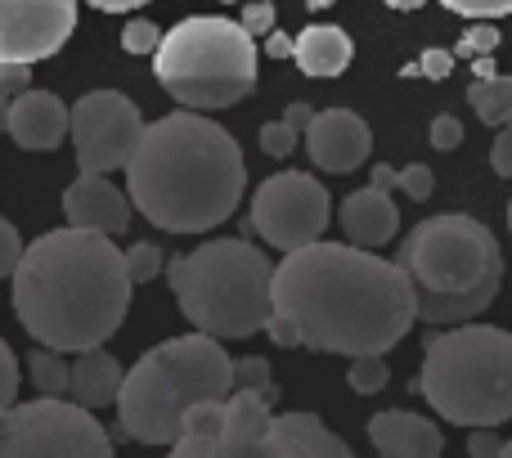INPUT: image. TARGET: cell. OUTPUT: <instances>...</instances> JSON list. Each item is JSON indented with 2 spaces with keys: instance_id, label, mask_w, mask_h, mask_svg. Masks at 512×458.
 <instances>
[{
  "instance_id": "cell-14",
  "label": "cell",
  "mask_w": 512,
  "mask_h": 458,
  "mask_svg": "<svg viewBox=\"0 0 512 458\" xmlns=\"http://www.w3.org/2000/svg\"><path fill=\"white\" fill-rule=\"evenodd\" d=\"M63 216L77 229H95V234H126L131 225V194L117 189L99 171H81L68 189H63Z\"/></svg>"
},
{
  "instance_id": "cell-43",
  "label": "cell",
  "mask_w": 512,
  "mask_h": 458,
  "mask_svg": "<svg viewBox=\"0 0 512 458\" xmlns=\"http://www.w3.org/2000/svg\"><path fill=\"white\" fill-rule=\"evenodd\" d=\"M369 185H378V189H387V194H391V189H400V171L387 167V162H378V167H373V180H369Z\"/></svg>"
},
{
  "instance_id": "cell-44",
  "label": "cell",
  "mask_w": 512,
  "mask_h": 458,
  "mask_svg": "<svg viewBox=\"0 0 512 458\" xmlns=\"http://www.w3.org/2000/svg\"><path fill=\"white\" fill-rule=\"evenodd\" d=\"M310 117H315V108H306V104H288V113H283V122H288L292 131H306V126H310Z\"/></svg>"
},
{
  "instance_id": "cell-47",
  "label": "cell",
  "mask_w": 512,
  "mask_h": 458,
  "mask_svg": "<svg viewBox=\"0 0 512 458\" xmlns=\"http://www.w3.org/2000/svg\"><path fill=\"white\" fill-rule=\"evenodd\" d=\"M9 131V95H0V135Z\"/></svg>"
},
{
  "instance_id": "cell-48",
  "label": "cell",
  "mask_w": 512,
  "mask_h": 458,
  "mask_svg": "<svg viewBox=\"0 0 512 458\" xmlns=\"http://www.w3.org/2000/svg\"><path fill=\"white\" fill-rule=\"evenodd\" d=\"M499 454H504V458H512V441H504V450H499Z\"/></svg>"
},
{
  "instance_id": "cell-15",
  "label": "cell",
  "mask_w": 512,
  "mask_h": 458,
  "mask_svg": "<svg viewBox=\"0 0 512 458\" xmlns=\"http://www.w3.org/2000/svg\"><path fill=\"white\" fill-rule=\"evenodd\" d=\"M68 122H72V108L59 95H50V90L27 86L23 95L9 99V135L27 153H54L68 140Z\"/></svg>"
},
{
  "instance_id": "cell-39",
  "label": "cell",
  "mask_w": 512,
  "mask_h": 458,
  "mask_svg": "<svg viewBox=\"0 0 512 458\" xmlns=\"http://www.w3.org/2000/svg\"><path fill=\"white\" fill-rule=\"evenodd\" d=\"M490 167H495V176L512 180V122L499 126L495 144H490Z\"/></svg>"
},
{
  "instance_id": "cell-41",
  "label": "cell",
  "mask_w": 512,
  "mask_h": 458,
  "mask_svg": "<svg viewBox=\"0 0 512 458\" xmlns=\"http://www.w3.org/2000/svg\"><path fill=\"white\" fill-rule=\"evenodd\" d=\"M504 450V441L495 436V427H468V454L472 458H490Z\"/></svg>"
},
{
  "instance_id": "cell-34",
  "label": "cell",
  "mask_w": 512,
  "mask_h": 458,
  "mask_svg": "<svg viewBox=\"0 0 512 458\" xmlns=\"http://www.w3.org/2000/svg\"><path fill=\"white\" fill-rule=\"evenodd\" d=\"M450 72H454V54L450 50H427L418 63H409L405 77H432V81H441V77H450Z\"/></svg>"
},
{
  "instance_id": "cell-26",
  "label": "cell",
  "mask_w": 512,
  "mask_h": 458,
  "mask_svg": "<svg viewBox=\"0 0 512 458\" xmlns=\"http://www.w3.org/2000/svg\"><path fill=\"white\" fill-rule=\"evenodd\" d=\"M126 274H131V283H149L162 274V252L158 243H131L126 247Z\"/></svg>"
},
{
  "instance_id": "cell-30",
  "label": "cell",
  "mask_w": 512,
  "mask_h": 458,
  "mask_svg": "<svg viewBox=\"0 0 512 458\" xmlns=\"http://www.w3.org/2000/svg\"><path fill=\"white\" fill-rule=\"evenodd\" d=\"M297 135H301V131H292L288 122L261 126V149H265V158H288V153L297 149Z\"/></svg>"
},
{
  "instance_id": "cell-35",
  "label": "cell",
  "mask_w": 512,
  "mask_h": 458,
  "mask_svg": "<svg viewBox=\"0 0 512 458\" xmlns=\"http://www.w3.org/2000/svg\"><path fill=\"white\" fill-rule=\"evenodd\" d=\"M261 333H270V342H274V346H288V351H292V346H306V337H301L297 319H292V315H283V310H274V315L265 319V328H261Z\"/></svg>"
},
{
  "instance_id": "cell-12",
  "label": "cell",
  "mask_w": 512,
  "mask_h": 458,
  "mask_svg": "<svg viewBox=\"0 0 512 458\" xmlns=\"http://www.w3.org/2000/svg\"><path fill=\"white\" fill-rule=\"evenodd\" d=\"M77 0H0V59L41 63L68 45Z\"/></svg>"
},
{
  "instance_id": "cell-36",
  "label": "cell",
  "mask_w": 512,
  "mask_h": 458,
  "mask_svg": "<svg viewBox=\"0 0 512 458\" xmlns=\"http://www.w3.org/2000/svg\"><path fill=\"white\" fill-rule=\"evenodd\" d=\"M32 86V63H18V59H0V95H23Z\"/></svg>"
},
{
  "instance_id": "cell-19",
  "label": "cell",
  "mask_w": 512,
  "mask_h": 458,
  "mask_svg": "<svg viewBox=\"0 0 512 458\" xmlns=\"http://www.w3.org/2000/svg\"><path fill=\"white\" fill-rule=\"evenodd\" d=\"M337 221H342V234L351 238V243L382 247V243H391V238H396L400 212H396V203H391L387 189L364 185V189H355L351 198H342V207H337Z\"/></svg>"
},
{
  "instance_id": "cell-5",
  "label": "cell",
  "mask_w": 512,
  "mask_h": 458,
  "mask_svg": "<svg viewBox=\"0 0 512 458\" xmlns=\"http://www.w3.org/2000/svg\"><path fill=\"white\" fill-rule=\"evenodd\" d=\"M234 391V360L221 337L189 333L153 346L135 360L117 391V423L122 436L140 445H171L180 436L185 409L198 400H225Z\"/></svg>"
},
{
  "instance_id": "cell-38",
  "label": "cell",
  "mask_w": 512,
  "mask_h": 458,
  "mask_svg": "<svg viewBox=\"0 0 512 458\" xmlns=\"http://www.w3.org/2000/svg\"><path fill=\"white\" fill-rule=\"evenodd\" d=\"M427 140H432V149H459V140H463V122L459 117H436L432 122V131H427Z\"/></svg>"
},
{
  "instance_id": "cell-21",
  "label": "cell",
  "mask_w": 512,
  "mask_h": 458,
  "mask_svg": "<svg viewBox=\"0 0 512 458\" xmlns=\"http://www.w3.org/2000/svg\"><path fill=\"white\" fill-rule=\"evenodd\" d=\"M122 364L104 351V346H90V351L77 355L72 364V382H68V396L86 409H104L117 405V391H122Z\"/></svg>"
},
{
  "instance_id": "cell-24",
  "label": "cell",
  "mask_w": 512,
  "mask_h": 458,
  "mask_svg": "<svg viewBox=\"0 0 512 458\" xmlns=\"http://www.w3.org/2000/svg\"><path fill=\"white\" fill-rule=\"evenodd\" d=\"M27 373H32V387L41 391V396H68L72 364L63 360V351H54V346H36L32 360H27Z\"/></svg>"
},
{
  "instance_id": "cell-13",
  "label": "cell",
  "mask_w": 512,
  "mask_h": 458,
  "mask_svg": "<svg viewBox=\"0 0 512 458\" xmlns=\"http://www.w3.org/2000/svg\"><path fill=\"white\" fill-rule=\"evenodd\" d=\"M306 149H310V162L328 176H351L355 167H364L373 149V131L360 113L351 108H328V113H315L310 117L306 131Z\"/></svg>"
},
{
  "instance_id": "cell-28",
  "label": "cell",
  "mask_w": 512,
  "mask_h": 458,
  "mask_svg": "<svg viewBox=\"0 0 512 458\" xmlns=\"http://www.w3.org/2000/svg\"><path fill=\"white\" fill-rule=\"evenodd\" d=\"M162 41V27L149 23V18H131V23L122 27V50L126 54H153Z\"/></svg>"
},
{
  "instance_id": "cell-3",
  "label": "cell",
  "mask_w": 512,
  "mask_h": 458,
  "mask_svg": "<svg viewBox=\"0 0 512 458\" xmlns=\"http://www.w3.org/2000/svg\"><path fill=\"white\" fill-rule=\"evenodd\" d=\"M243 189L248 167L239 140L198 108H180L144 126L126 162L131 207L167 234H207L230 221Z\"/></svg>"
},
{
  "instance_id": "cell-16",
  "label": "cell",
  "mask_w": 512,
  "mask_h": 458,
  "mask_svg": "<svg viewBox=\"0 0 512 458\" xmlns=\"http://www.w3.org/2000/svg\"><path fill=\"white\" fill-rule=\"evenodd\" d=\"M270 405L274 400L265 391L234 387L225 396V432H221V450L216 458H265V436H270Z\"/></svg>"
},
{
  "instance_id": "cell-8",
  "label": "cell",
  "mask_w": 512,
  "mask_h": 458,
  "mask_svg": "<svg viewBox=\"0 0 512 458\" xmlns=\"http://www.w3.org/2000/svg\"><path fill=\"white\" fill-rule=\"evenodd\" d=\"M153 77L180 108H230L256 86V36L230 18L194 14L162 32L153 50Z\"/></svg>"
},
{
  "instance_id": "cell-25",
  "label": "cell",
  "mask_w": 512,
  "mask_h": 458,
  "mask_svg": "<svg viewBox=\"0 0 512 458\" xmlns=\"http://www.w3.org/2000/svg\"><path fill=\"white\" fill-rule=\"evenodd\" d=\"M355 396H378L382 387L391 382V369H387V355H355L351 360V373H346Z\"/></svg>"
},
{
  "instance_id": "cell-42",
  "label": "cell",
  "mask_w": 512,
  "mask_h": 458,
  "mask_svg": "<svg viewBox=\"0 0 512 458\" xmlns=\"http://www.w3.org/2000/svg\"><path fill=\"white\" fill-rule=\"evenodd\" d=\"M265 54H270V59H292V36L279 32V27L265 32Z\"/></svg>"
},
{
  "instance_id": "cell-17",
  "label": "cell",
  "mask_w": 512,
  "mask_h": 458,
  "mask_svg": "<svg viewBox=\"0 0 512 458\" xmlns=\"http://www.w3.org/2000/svg\"><path fill=\"white\" fill-rule=\"evenodd\" d=\"M369 441L387 458H436L445 450V436L432 418L409 409H382L369 418Z\"/></svg>"
},
{
  "instance_id": "cell-32",
  "label": "cell",
  "mask_w": 512,
  "mask_h": 458,
  "mask_svg": "<svg viewBox=\"0 0 512 458\" xmlns=\"http://www.w3.org/2000/svg\"><path fill=\"white\" fill-rule=\"evenodd\" d=\"M499 45V27H468V36L459 41V54L454 59H481V54H490Z\"/></svg>"
},
{
  "instance_id": "cell-50",
  "label": "cell",
  "mask_w": 512,
  "mask_h": 458,
  "mask_svg": "<svg viewBox=\"0 0 512 458\" xmlns=\"http://www.w3.org/2000/svg\"><path fill=\"white\" fill-rule=\"evenodd\" d=\"M508 225H512V207H508Z\"/></svg>"
},
{
  "instance_id": "cell-22",
  "label": "cell",
  "mask_w": 512,
  "mask_h": 458,
  "mask_svg": "<svg viewBox=\"0 0 512 458\" xmlns=\"http://www.w3.org/2000/svg\"><path fill=\"white\" fill-rule=\"evenodd\" d=\"M221 432H225V400H198L185 409L180 436L171 441L176 458H216L221 450Z\"/></svg>"
},
{
  "instance_id": "cell-29",
  "label": "cell",
  "mask_w": 512,
  "mask_h": 458,
  "mask_svg": "<svg viewBox=\"0 0 512 458\" xmlns=\"http://www.w3.org/2000/svg\"><path fill=\"white\" fill-rule=\"evenodd\" d=\"M436 189V171L423 167V162H409V167H400V194L414 198V203H423V198H432Z\"/></svg>"
},
{
  "instance_id": "cell-7",
  "label": "cell",
  "mask_w": 512,
  "mask_h": 458,
  "mask_svg": "<svg viewBox=\"0 0 512 458\" xmlns=\"http://www.w3.org/2000/svg\"><path fill=\"white\" fill-rule=\"evenodd\" d=\"M423 400L459 427H499L512 418V333L495 324H450L427 337Z\"/></svg>"
},
{
  "instance_id": "cell-31",
  "label": "cell",
  "mask_w": 512,
  "mask_h": 458,
  "mask_svg": "<svg viewBox=\"0 0 512 458\" xmlns=\"http://www.w3.org/2000/svg\"><path fill=\"white\" fill-rule=\"evenodd\" d=\"M23 238H18V229L0 216V279H14L18 261H23Z\"/></svg>"
},
{
  "instance_id": "cell-45",
  "label": "cell",
  "mask_w": 512,
  "mask_h": 458,
  "mask_svg": "<svg viewBox=\"0 0 512 458\" xmlns=\"http://www.w3.org/2000/svg\"><path fill=\"white\" fill-rule=\"evenodd\" d=\"M86 5L104 9V14H126V9H140V5H149V0H86Z\"/></svg>"
},
{
  "instance_id": "cell-18",
  "label": "cell",
  "mask_w": 512,
  "mask_h": 458,
  "mask_svg": "<svg viewBox=\"0 0 512 458\" xmlns=\"http://www.w3.org/2000/svg\"><path fill=\"white\" fill-rule=\"evenodd\" d=\"M265 458H351V445L337 432H328L315 414L292 409V414L270 418Z\"/></svg>"
},
{
  "instance_id": "cell-40",
  "label": "cell",
  "mask_w": 512,
  "mask_h": 458,
  "mask_svg": "<svg viewBox=\"0 0 512 458\" xmlns=\"http://www.w3.org/2000/svg\"><path fill=\"white\" fill-rule=\"evenodd\" d=\"M274 5L270 0H248V9H243V27H248L252 36H265V32H274Z\"/></svg>"
},
{
  "instance_id": "cell-10",
  "label": "cell",
  "mask_w": 512,
  "mask_h": 458,
  "mask_svg": "<svg viewBox=\"0 0 512 458\" xmlns=\"http://www.w3.org/2000/svg\"><path fill=\"white\" fill-rule=\"evenodd\" d=\"M333 203H328V189L319 185L306 171H279L265 185H256L252 198V229L279 252L292 247H306L315 238H324Z\"/></svg>"
},
{
  "instance_id": "cell-33",
  "label": "cell",
  "mask_w": 512,
  "mask_h": 458,
  "mask_svg": "<svg viewBox=\"0 0 512 458\" xmlns=\"http://www.w3.org/2000/svg\"><path fill=\"white\" fill-rule=\"evenodd\" d=\"M445 9H454V14L463 18H504L512 14V0H441Z\"/></svg>"
},
{
  "instance_id": "cell-23",
  "label": "cell",
  "mask_w": 512,
  "mask_h": 458,
  "mask_svg": "<svg viewBox=\"0 0 512 458\" xmlns=\"http://www.w3.org/2000/svg\"><path fill=\"white\" fill-rule=\"evenodd\" d=\"M468 99H472V108H477V117L486 126H508L512 122V77H477L468 86Z\"/></svg>"
},
{
  "instance_id": "cell-37",
  "label": "cell",
  "mask_w": 512,
  "mask_h": 458,
  "mask_svg": "<svg viewBox=\"0 0 512 458\" xmlns=\"http://www.w3.org/2000/svg\"><path fill=\"white\" fill-rule=\"evenodd\" d=\"M14 396H18V360L9 351V342H0V414L14 405Z\"/></svg>"
},
{
  "instance_id": "cell-1",
  "label": "cell",
  "mask_w": 512,
  "mask_h": 458,
  "mask_svg": "<svg viewBox=\"0 0 512 458\" xmlns=\"http://www.w3.org/2000/svg\"><path fill=\"white\" fill-rule=\"evenodd\" d=\"M274 310L297 319L310 351L387 355L418 324L405 265L360 243H306L274 265Z\"/></svg>"
},
{
  "instance_id": "cell-2",
  "label": "cell",
  "mask_w": 512,
  "mask_h": 458,
  "mask_svg": "<svg viewBox=\"0 0 512 458\" xmlns=\"http://www.w3.org/2000/svg\"><path fill=\"white\" fill-rule=\"evenodd\" d=\"M131 288L126 256L113 238L63 225L23 247L14 270V315L36 346L90 351L122 328Z\"/></svg>"
},
{
  "instance_id": "cell-11",
  "label": "cell",
  "mask_w": 512,
  "mask_h": 458,
  "mask_svg": "<svg viewBox=\"0 0 512 458\" xmlns=\"http://www.w3.org/2000/svg\"><path fill=\"white\" fill-rule=\"evenodd\" d=\"M144 135V117L140 108L131 104L117 90H90V95L77 99L68 122V140L77 149V167L81 171H126L135 144Z\"/></svg>"
},
{
  "instance_id": "cell-4",
  "label": "cell",
  "mask_w": 512,
  "mask_h": 458,
  "mask_svg": "<svg viewBox=\"0 0 512 458\" xmlns=\"http://www.w3.org/2000/svg\"><path fill=\"white\" fill-rule=\"evenodd\" d=\"M396 261L414 283L418 319L432 328L486 315L504 279V252L495 234L472 216H432L414 225Z\"/></svg>"
},
{
  "instance_id": "cell-46",
  "label": "cell",
  "mask_w": 512,
  "mask_h": 458,
  "mask_svg": "<svg viewBox=\"0 0 512 458\" xmlns=\"http://www.w3.org/2000/svg\"><path fill=\"white\" fill-rule=\"evenodd\" d=\"M387 5H391V9H405V14H409V9H423L427 0H387Z\"/></svg>"
},
{
  "instance_id": "cell-6",
  "label": "cell",
  "mask_w": 512,
  "mask_h": 458,
  "mask_svg": "<svg viewBox=\"0 0 512 458\" xmlns=\"http://www.w3.org/2000/svg\"><path fill=\"white\" fill-rule=\"evenodd\" d=\"M176 306L198 333L252 337L274 315V265L248 238H216L167 265Z\"/></svg>"
},
{
  "instance_id": "cell-9",
  "label": "cell",
  "mask_w": 512,
  "mask_h": 458,
  "mask_svg": "<svg viewBox=\"0 0 512 458\" xmlns=\"http://www.w3.org/2000/svg\"><path fill=\"white\" fill-rule=\"evenodd\" d=\"M108 458L113 436L95 423V409L68 396H36L0 414V458Z\"/></svg>"
},
{
  "instance_id": "cell-20",
  "label": "cell",
  "mask_w": 512,
  "mask_h": 458,
  "mask_svg": "<svg viewBox=\"0 0 512 458\" xmlns=\"http://www.w3.org/2000/svg\"><path fill=\"white\" fill-rule=\"evenodd\" d=\"M351 54H355L351 36L333 23H310L306 32L292 41V59H297V68L306 72V77H342Z\"/></svg>"
},
{
  "instance_id": "cell-49",
  "label": "cell",
  "mask_w": 512,
  "mask_h": 458,
  "mask_svg": "<svg viewBox=\"0 0 512 458\" xmlns=\"http://www.w3.org/2000/svg\"><path fill=\"white\" fill-rule=\"evenodd\" d=\"M310 5H333V0H310Z\"/></svg>"
},
{
  "instance_id": "cell-27",
  "label": "cell",
  "mask_w": 512,
  "mask_h": 458,
  "mask_svg": "<svg viewBox=\"0 0 512 458\" xmlns=\"http://www.w3.org/2000/svg\"><path fill=\"white\" fill-rule=\"evenodd\" d=\"M234 387H248V391H265L274 400V373L265 355H248V360H234Z\"/></svg>"
}]
</instances>
